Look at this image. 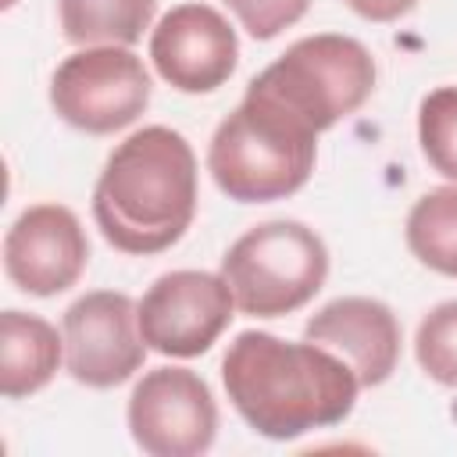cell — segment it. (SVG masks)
I'll return each instance as SVG.
<instances>
[{"instance_id":"1","label":"cell","mask_w":457,"mask_h":457,"mask_svg":"<svg viewBox=\"0 0 457 457\" xmlns=\"http://www.w3.org/2000/svg\"><path fill=\"white\" fill-rule=\"evenodd\" d=\"M221 382L236 414L275 443L346 421L361 393L353 368L339 353L261 328H246L228 343Z\"/></svg>"},{"instance_id":"2","label":"cell","mask_w":457,"mask_h":457,"mask_svg":"<svg viewBox=\"0 0 457 457\" xmlns=\"http://www.w3.org/2000/svg\"><path fill=\"white\" fill-rule=\"evenodd\" d=\"M196 214V154L168 125H143L121 139L93 186L100 236L132 257L175 246Z\"/></svg>"},{"instance_id":"3","label":"cell","mask_w":457,"mask_h":457,"mask_svg":"<svg viewBox=\"0 0 457 457\" xmlns=\"http://www.w3.org/2000/svg\"><path fill=\"white\" fill-rule=\"evenodd\" d=\"M318 161V132L268 93L246 86L239 107L214 129L207 171L236 204H271L300 193Z\"/></svg>"},{"instance_id":"4","label":"cell","mask_w":457,"mask_h":457,"mask_svg":"<svg viewBox=\"0 0 457 457\" xmlns=\"http://www.w3.org/2000/svg\"><path fill=\"white\" fill-rule=\"evenodd\" d=\"M221 278L236 296V311L250 318H286L325 286L328 246L303 221H264L225 250Z\"/></svg>"},{"instance_id":"5","label":"cell","mask_w":457,"mask_h":457,"mask_svg":"<svg viewBox=\"0 0 457 457\" xmlns=\"http://www.w3.org/2000/svg\"><path fill=\"white\" fill-rule=\"evenodd\" d=\"M250 86L289 107L321 136L364 107L375 89V57L353 36L314 32L286 46Z\"/></svg>"},{"instance_id":"6","label":"cell","mask_w":457,"mask_h":457,"mask_svg":"<svg viewBox=\"0 0 457 457\" xmlns=\"http://www.w3.org/2000/svg\"><path fill=\"white\" fill-rule=\"evenodd\" d=\"M150 71L129 46H82L50 75V107L89 136H111L150 107Z\"/></svg>"},{"instance_id":"7","label":"cell","mask_w":457,"mask_h":457,"mask_svg":"<svg viewBox=\"0 0 457 457\" xmlns=\"http://www.w3.org/2000/svg\"><path fill=\"white\" fill-rule=\"evenodd\" d=\"M132 443L150 457H200L218 436V403L211 386L189 368L146 371L125 407Z\"/></svg>"},{"instance_id":"8","label":"cell","mask_w":457,"mask_h":457,"mask_svg":"<svg viewBox=\"0 0 457 457\" xmlns=\"http://www.w3.org/2000/svg\"><path fill=\"white\" fill-rule=\"evenodd\" d=\"M139 336L154 353L164 357H200L207 353L228 321L236 318V296L221 271L179 268L161 275L136 300Z\"/></svg>"},{"instance_id":"9","label":"cell","mask_w":457,"mask_h":457,"mask_svg":"<svg viewBox=\"0 0 457 457\" xmlns=\"http://www.w3.org/2000/svg\"><path fill=\"white\" fill-rule=\"evenodd\" d=\"M61 336L68 375L89 389H114L129 382L150 350L139 336L136 300L118 289H93L79 296L61 318Z\"/></svg>"},{"instance_id":"10","label":"cell","mask_w":457,"mask_h":457,"mask_svg":"<svg viewBox=\"0 0 457 457\" xmlns=\"http://www.w3.org/2000/svg\"><path fill=\"white\" fill-rule=\"evenodd\" d=\"M89 264L82 221L64 204L25 207L4 236V271L29 296H57L71 289Z\"/></svg>"},{"instance_id":"11","label":"cell","mask_w":457,"mask_h":457,"mask_svg":"<svg viewBox=\"0 0 457 457\" xmlns=\"http://www.w3.org/2000/svg\"><path fill=\"white\" fill-rule=\"evenodd\" d=\"M150 61L171 89L214 93L239 64V39L211 4H179L154 25Z\"/></svg>"},{"instance_id":"12","label":"cell","mask_w":457,"mask_h":457,"mask_svg":"<svg viewBox=\"0 0 457 457\" xmlns=\"http://www.w3.org/2000/svg\"><path fill=\"white\" fill-rule=\"evenodd\" d=\"M303 339L339 353L353 368L361 389L389 382L400 364L403 343L393 307L375 296H339L325 303L318 314L307 318Z\"/></svg>"},{"instance_id":"13","label":"cell","mask_w":457,"mask_h":457,"mask_svg":"<svg viewBox=\"0 0 457 457\" xmlns=\"http://www.w3.org/2000/svg\"><path fill=\"white\" fill-rule=\"evenodd\" d=\"M64 361V336L39 318L7 307L0 314V393L21 400L39 393Z\"/></svg>"},{"instance_id":"14","label":"cell","mask_w":457,"mask_h":457,"mask_svg":"<svg viewBox=\"0 0 457 457\" xmlns=\"http://www.w3.org/2000/svg\"><path fill=\"white\" fill-rule=\"evenodd\" d=\"M157 0H57L64 39L75 46H132L143 39Z\"/></svg>"},{"instance_id":"15","label":"cell","mask_w":457,"mask_h":457,"mask_svg":"<svg viewBox=\"0 0 457 457\" xmlns=\"http://www.w3.org/2000/svg\"><path fill=\"white\" fill-rule=\"evenodd\" d=\"M403 236L425 268L457 278V182L421 193L407 214Z\"/></svg>"},{"instance_id":"16","label":"cell","mask_w":457,"mask_h":457,"mask_svg":"<svg viewBox=\"0 0 457 457\" xmlns=\"http://www.w3.org/2000/svg\"><path fill=\"white\" fill-rule=\"evenodd\" d=\"M418 143L432 171L457 182V86L425 93L418 107Z\"/></svg>"},{"instance_id":"17","label":"cell","mask_w":457,"mask_h":457,"mask_svg":"<svg viewBox=\"0 0 457 457\" xmlns=\"http://www.w3.org/2000/svg\"><path fill=\"white\" fill-rule=\"evenodd\" d=\"M414 361L432 382L457 389V300L436 303L418 321Z\"/></svg>"},{"instance_id":"18","label":"cell","mask_w":457,"mask_h":457,"mask_svg":"<svg viewBox=\"0 0 457 457\" xmlns=\"http://www.w3.org/2000/svg\"><path fill=\"white\" fill-rule=\"evenodd\" d=\"M221 4L236 14L243 32L261 43L275 39L282 29L296 25L311 7V0H221Z\"/></svg>"},{"instance_id":"19","label":"cell","mask_w":457,"mask_h":457,"mask_svg":"<svg viewBox=\"0 0 457 457\" xmlns=\"http://www.w3.org/2000/svg\"><path fill=\"white\" fill-rule=\"evenodd\" d=\"M353 14H361L364 21H400L403 14H411L418 7V0H343Z\"/></svg>"}]
</instances>
